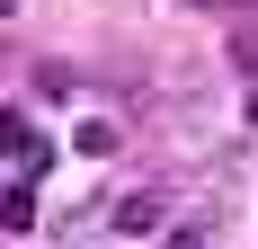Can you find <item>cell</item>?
Returning <instances> with one entry per match:
<instances>
[{"label": "cell", "mask_w": 258, "mask_h": 249, "mask_svg": "<svg viewBox=\"0 0 258 249\" xmlns=\"http://www.w3.org/2000/svg\"><path fill=\"white\" fill-rule=\"evenodd\" d=\"M160 223H169V196H160V187H134V196L107 214V231H125V240H143V231H160Z\"/></svg>", "instance_id": "cell-1"}, {"label": "cell", "mask_w": 258, "mask_h": 249, "mask_svg": "<svg viewBox=\"0 0 258 249\" xmlns=\"http://www.w3.org/2000/svg\"><path fill=\"white\" fill-rule=\"evenodd\" d=\"M0 160H27L36 178H45V160H53V151H45V134H36L18 107H0Z\"/></svg>", "instance_id": "cell-2"}, {"label": "cell", "mask_w": 258, "mask_h": 249, "mask_svg": "<svg viewBox=\"0 0 258 249\" xmlns=\"http://www.w3.org/2000/svg\"><path fill=\"white\" fill-rule=\"evenodd\" d=\"M116 143H125V134H116V116H89V125H72V151H80V160H107Z\"/></svg>", "instance_id": "cell-3"}, {"label": "cell", "mask_w": 258, "mask_h": 249, "mask_svg": "<svg viewBox=\"0 0 258 249\" xmlns=\"http://www.w3.org/2000/svg\"><path fill=\"white\" fill-rule=\"evenodd\" d=\"M0 223H9V231H36V169H27L18 187L0 196Z\"/></svg>", "instance_id": "cell-4"}, {"label": "cell", "mask_w": 258, "mask_h": 249, "mask_svg": "<svg viewBox=\"0 0 258 249\" xmlns=\"http://www.w3.org/2000/svg\"><path fill=\"white\" fill-rule=\"evenodd\" d=\"M160 249H196V231H169V240H160Z\"/></svg>", "instance_id": "cell-5"}, {"label": "cell", "mask_w": 258, "mask_h": 249, "mask_svg": "<svg viewBox=\"0 0 258 249\" xmlns=\"http://www.w3.org/2000/svg\"><path fill=\"white\" fill-rule=\"evenodd\" d=\"M249 125H258V89H249Z\"/></svg>", "instance_id": "cell-6"}]
</instances>
